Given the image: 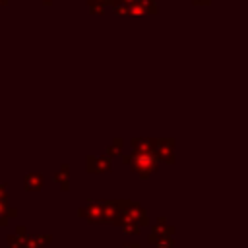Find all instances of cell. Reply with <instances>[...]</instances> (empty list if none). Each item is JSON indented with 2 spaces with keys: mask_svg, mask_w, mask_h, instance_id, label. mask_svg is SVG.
<instances>
[{
  "mask_svg": "<svg viewBox=\"0 0 248 248\" xmlns=\"http://www.w3.org/2000/svg\"><path fill=\"white\" fill-rule=\"evenodd\" d=\"M23 182H25V190H27V192H39V190L43 188V176H41L39 172H29V174H25Z\"/></svg>",
  "mask_w": 248,
  "mask_h": 248,
  "instance_id": "3",
  "label": "cell"
},
{
  "mask_svg": "<svg viewBox=\"0 0 248 248\" xmlns=\"http://www.w3.org/2000/svg\"><path fill=\"white\" fill-rule=\"evenodd\" d=\"M112 169L110 157L101 155V157H87V170L89 172H108Z\"/></svg>",
  "mask_w": 248,
  "mask_h": 248,
  "instance_id": "2",
  "label": "cell"
},
{
  "mask_svg": "<svg viewBox=\"0 0 248 248\" xmlns=\"http://www.w3.org/2000/svg\"><path fill=\"white\" fill-rule=\"evenodd\" d=\"M54 180L60 184L62 190H70V180H68V165H62L60 170L54 174Z\"/></svg>",
  "mask_w": 248,
  "mask_h": 248,
  "instance_id": "4",
  "label": "cell"
},
{
  "mask_svg": "<svg viewBox=\"0 0 248 248\" xmlns=\"http://www.w3.org/2000/svg\"><path fill=\"white\" fill-rule=\"evenodd\" d=\"M132 145H134V151H151L155 147V143L149 140H132Z\"/></svg>",
  "mask_w": 248,
  "mask_h": 248,
  "instance_id": "6",
  "label": "cell"
},
{
  "mask_svg": "<svg viewBox=\"0 0 248 248\" xmlns=\"http://www.w3.org/2000/svg\"><path fill=\"white\" fill-rule=\"evenodd\" d=\"M112 0H87V6H89V12L91 14H103L107 6H110Z\"/></svg>",
  "mask_w": 248,
  "mask_h": 248,
  "instance_id": "5",
  "label": "cell"
},
{
  "mask_svg": "<svg viewBox=\"0 0 248 248\" xmlns=\"http://www.w3.org/2000/svg\"><path fill=\"white\" fill-rule=\"evenodd\" d=\"M120 147H122V141H120V140H114V143L107 147V157H114V155H118V153H120Z\"/></svg>",
  "mask_w": 248,
  "mask_h": 248,
  "instance_id": "8",
  "label": "cell"
},
{
  "mask_svg": "<svg viewBox=\"0 0 248 248\" xmlns=\"http://www.w3.org/2000/svg\"><path fill=\"white\" fill-rule=\"evenodd\" d=\"M35 242H37V246L39 248H46V244L52 240V236H48V234H43V236H37V238H33Z\"/></svg>",
  "mask_w": 248,
  "mask_h": 248,
  "instance_id": "9",
  "label": "cell"
},
{
  "mask_svg": "<svg viewBox=\"0 0 248 248\" xmlns=\"http://www.w3.org/2000/svg\"><path fill=\"white\" fill-rule=\"evenodd\" d=\"M27 236H23V234H17V236H8V246L10 248H25V244H27Z\"/></svg>",
  "mask_w": 248,
  "mask_h": 248,
  "instance_id": "7",
  "label": "cell"
},
{
  "mask_svg": "<svg viewBox=\"0 0 248 248\" xmlns=\"http://www.w3.org/2000/svg\"><path fill=\"white\" fill-rule=\"evenodd\" d=\"M6 4H8V0H0V8H2V6H6Z\"/></svg>",
  "mask_w": 248,
  "mask_h": 248,
  "instance_id": "13",
  "label": "cell"
},
{
  "mask_svg": "<svg viewBox=\"0 0 248 248\" xmlns=\"http://www.w3.org/2000/svg\"><path fill=\"white\" fill-rule=\"evenodd\" d=\"M122 229L126 231V234H138L140 232V225H122Z\"/></svg>",
  "mask_w": 248,
  "mask_h": 248,
  "instance_id": "10",
  "label": "cell"
},
{
  "mask_svg": "<svg viewBox=\"0 0 248 248\" xmlns=\"http://www.w3.org/2000/svg\"><path fill=\"white\" fill-rule=\"evenodd\" d=\"M124 163H128L140 176H149L151 172L157 170V157L151 151H134L128 157H122Z\"/></svg>",
  "mask_w": 248,
  "mask_h": 248,
  "instance_id": "1",
  "label": "cell"
},
{
  "mask_svg": "<svg viewBox=\"0 0 248 248\" xmlns=\"http://www.w3.org/2000/svg\"><path fill=\"white\" fill-rule=\"evenodd\" d=\"M43 4H45V6H52V4H54V0H43Z\"/></svg>",
  "mask_w": 248,
  "mask_h": 248,
  "instance_id": "11",
  "label": "cell"
},
{
  "mask_svg": "<svg viewBox=\"0 0 248 248\" xmlns=\"http://www.w3.org/2000/svg\"><path fill=\"white\" fill-rule=\"evenodd\" d=\"M124 248H140V246H138V244H126Z\"/></svg>",
  "mask_w": 248,
  "mask_h": 248,
  "instance_id": "12",
  "label": "cell"
}]
</instances>
